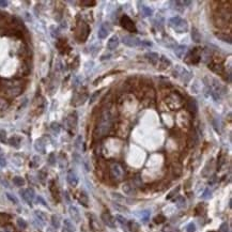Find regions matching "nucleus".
Segmentation results:
<instances>
[{
  "label": "nucleus",
  "instance_id": "09e8293b",
  "mask_svg": "<svg viewBox=\"0 0 232 232\" xmlns=\"http://www.w3.org/2000/svg\"><path fill=\"white\" fill-rule=\"evenodd\" d=\"M98 95H100V91H96V92L94 93L92 96H91V98H90V104H93L94 102H95V101H96V98H98Z\"/></svg>",
  "mask_w": 232,
  "mask_h": 232
},
{
  "label": "nucleus",
  "instance_id": "c85d7f7f",
  "mask_svg": "<svg viewBox=\"0 0 232 232\" xmlns=\"http://www.w3.org/2000/svg\"><path fill=\"white\" fill-rule=\"evenodd\" d=\"M34 214H35V216L38 217V219H39V221H43V223H45V221H47V216H46V214H45V213H43L42 211H35V212H34Z\"/></svg>",
  "mask_w": 232,
  "mask_h": 232
},
{
  "label": "nucleus",
  "instance_id": "aec40b11",
  "mask_svg": "<svg viewBox=\"0 0 232 232\" xmlns=\"http://www.w3.org/2000/svg\"><path fill=\"white\" fill-rule=\"evenodd\" d=\"M186 49H187V47H186L185 45H180V46H178L176 48H175V56L178 57V58H180V59H182V58L184 57L185 52H186Z\"/></svg>",
  "mask_w": 232,
  "mask_h": 232
},
{
  "label": "nucleus",
  "instance_id": "f8f14e48",
  "mask_svg": "<svg viewBox=\"0 0 232 232\" xmlns=\"http://www.w3.org/2000/svg\"><path fill=\"white\" fill-rule=\"evenodd\" d=\"M122 190L124 194H126L129 196L136 195V187H135L130 182H125L124 184L122 185Z\"/></svg>",
  "mask_w": 232,
  "mask_h": 232
},
{
  "label": "nucleus",
  "instance_id": "dca6fc26",
  "mask_svg": "<svg viewBox=\"0 0 232 232\" xmlns=\"http://www.w3.org/2000/svg\"><path fill=\"white\" fill-rule=\"evenodd\" d=\"M67 125H69L71 129H75L77 125V113L73 112L67 117Z\"/></svg>",
  "mask_w": 232,
  "mask_h": 232
},
{
  "label": "nucleus",
  "instance_id": "c03bdc74",
  "mask_svg": "<svg viewBox=\"0 0 232 232\" xmlns=\"http://www.w3.org/2000/svg\"><path fill=\"white\" fill-rule=\"evenodd\" d=\"M48 163H49V165H55L56 164V156H55L54 153L49 154V156H48Z\"/></svg>",
  "mask_w": 232,
  "mask_h": 232
},
{
  "label": "nucleus",
  "instance_id": "473e14b6",
  "mask_svg": "<svg viewBox=\"0 0 232 232\" xmlns=\"http://www.w3.org/2000/svg\"><path fill=\"white\" fill-rule=\"evenodd\" d=\"M6 196H7V198L10 200V201L12 202V203H14V204H17L18 203V200H17V198L15 197L14 195H12V194H10V193H7L6 194Z\"/></svg>",
  "mask_w": 232,
  "mask_h": 232
},
{
  "label": "nucleus",
  "instance_id": "393cba45",
  "mask_svg": "<svg viewBox=\"0 0 232 232\" xmlns=\"http://www.w3.org/2000/svg\"><path fill=\"white\" fill-rule=\"evenodd\" d=\"M127 226H129L130 232H139V230H140V225L134 221H127Z\"/></svg>",
  "mask_w": 232,
  "mask_h": 232
},
{
  "label": "nucleus",
  "instance_id": "79ce46f5",
  "mask_svg": "<svg viewBox=\"0 0 232 232\" xmlns=\"http://www.w3.org/2000/svg\"><path fill=\"white\" fill-rule=\"evenodd\" d=\"M165 221H166V218H165V216H164V215H158V216H156L155 218H154V221H155L156 224H161V223H164Z\"/></svg>",
  "mask_w": 232,
  "mask_h": 232
},
{
  "label": "nucleus",
  "instance_id": "5701e85b",
  "mask_svg": "<svg viewBox=\"0 0 232 232\" xmlns=\"http://www.w3.org/2000/svg\"><path fill=\"white\" fill-rule=\"evenodd\" d=\"M192 39L195 43H200L201 42V34L198 31L197 28H193L192 29Z\"/></svg>",
  "mask_w": 232,
  "mask_h": 232
},
{
  "label": "nucleus",
  "instance_id": "6ab92c4d",
  "mask_svg": "<svg viewBox=\"0 0 232 232\" xmlns=\"http://www.w3.org/2000/svg\"><path fill=\"white\" fill-rule=\"evenodd\" d=\"M159 61H161V63H159V70H166L171 65V61L165 56L159 57Z\"/></svg>",
  "mask_w": 232,
  "mask_h": 232
},
{
  "label": "nucleus",
  "instance_id": "8fccbe9b",
  "mask_svg": "<svg viewBox=\"0 0 232 232\" xmlns=\"http://www.w3.org/2000/svg\"><path fill=\"white\" fill-rule=\"evenodd\" d=\"M211 196H212L211 190H210V189H207V190L204 192V194L202 195V198H204V199H209V198H211Z\"/></svg>",
  "mask_w": 232,
  "mask_h": 232
},
{
  "label": "nucleus",
  "instance_id": "9b49d317",
  "mask_svg": "<svg viewBox=\"0 0 232 232\" xmlns=\"http://www.w3.org/2000/svg\"><path fill=\"white\" fill-rule=\"evenodd\" d=\"M66 179H67V183L71 186H73V187L77 186V184H78V176H77L76 172L74 170H69Z\"/></svg>",
  "mask_w": 232,
  "mask_h": 232
},
{
  "label": "nucleus",
  "instance_id": "412c9836",
  "mask_svg": "<svg viewBox=\"0 0 232 232\" xmlns=\"http://www.w3.org/2000/svg\"><path fill=\"white\" fill-rule=\"evenodd\" d=\"M78 201H79V203L83 204L84 207H88L89 205V198L84 192H80L79 197H78Z\"/></svg>",
  "mask_w": 232,
  "mask_h": 232
},
{
  "label": "nucleus",
  "instance_id": "3c124183",
  "mask_svg": "<svg viewBox=\"0 0 232 232\" xmlns=\"http://www.w3.org/2000/svg\"><path fill=\"white\" fill-rule=\"evenodd\" d=\"M32 161H33V163H32L33 167H37L39 164H40V157H39V156H34L33 159H32Z\"/></svg>",
  "mask_w": 232,
  "mask_h": 232
},
{
  "label": "nucleus",
  "instance_id": "72a5a7b5",
  "mask_svg": "<svg viewBox=\"0 0 232 232\" xmlns=\"http://www.w3.org/2000/svg\"><path fill=\"white\" fill-rule=\"evenodd\" d=\"M96 2L93 1V0H84V1H80V4L84 7H93L95 6Z\"/></svg>",
  "mask_w": 232,
  "mask_h": 232
},
{
  "label": "nucleus",
  "instance_id": "c756f323",
  "mask_svg": "<svg viewBox=\"0 0 232 232\" xmlns=\"http://www.w3.org/2000/svg\"><path fill=\"white\" fill-rule=\"evenodd\" d=\"M216 37L218 39H221V41H224V42H228L229 44H231V37L230 35L224 34V33H216Z\"/></svg>",
  "mask_w": 232,
  "mask_h": 232
},
{
  "label": "nucleus",
  "instance_id": "4468645a",
  "mask_svg": "<svg viewBox=\"0 0 232 232\" xmlns=\"http://www.w3.org/2000/svg\"><path fill=\"white\" fill-rule=\"evenodd\" d=\"M69 213H70L71 218L73 219L75 223H79V221H80V213H79L78 209H77L76 207L71 205V207H69Z\"/></svg>",
  "mask_w": 232,
  "mask_h": 232
},
{
  "label": "nucleus",
  "instance_id": "b1692460",
  "mask_svg": "<svg viewBox=\"0 0 232 232\" xmlns=\"http://www.w3.org/2000/svg\"><path fill=\"white\" fill-rule=\"evenodd\" d=\"M140 10H141L142 15L146 16V17L151 16L152 14H153V10H152L151 8H149V7L144 6V4H141V6H140Z\"/></svg>",
  "mask_w": 232,
  "mask_h": 232
},
{
  "label": "nucleus",
  "instance_id": "f3484780",
  "mask_svg": "<svg viewBox=\"0 0 232 232\" xmlns=\"http://www.w3.org/2000/svg\"><path fill=\"white\" fill-rule=\"evenodd\" d=\"M146 57L150 63L153 64V65L157 64V62L159 60V56H158V54H156V52H148V54L146 55Z\"/></svg>",
  "mask_w": 232,
  "mask_h": 232
},
{
  "label": "nucleus",
  "instance_id": "bb28decb",
  "mask_svg": "<svg viewBox=\"0 0 232 232\" xmlns=\"http://www.w3.org/2000/svg\"><path fill=\"white\" fill-rule=\"evenodd\" d=\"M13 183H14V185L18 186V187H21V186L25 185V180H24V178H21V176H14Z\"/></svg>",
  "mask_w": 232,
  "mask_h": 232
},
{
  "label": "nucleus",
  "instance_id": "6e6d98bb",
  "mask_svg": "<svg viewBox=\"0 0 232 232\" xmlns=\"http://www.w3.org/2000/svg\"><path fill=\"white\" fill-rule=\"evenodd\" d=\"M47 232H55V231H52V229H48V231H47Z\"/></svg>",
  "mask_w": 232,
  "mask_h": 232
},
{
  "label": "nucleus",
  "instance_id": "f257e3e1",
  "mask_svg": "<svg viewBox=\"0 0 232 232\" xmlns=\"http://www.w3.org/2000/svg\"><path fill=\"white\" fill-rule=\"evenodd\" d=\"M112 120H113V117L111 115L110 109H105L102 112V115H101L100 122H98V127H96V132L95 133L98 132V135H100V136H104V135H106L110 130V129H111Z\"/></svg>",
  "mask_w": 232,
  "mask_h": 232
},
{
  "label": "nucleus",
  "instance_id": "39448f33",
  "mask_svg": "<svg viewBox=\"0 0 232 232\" xmlns=\"http://www.w3.org/2000/svg\"><path fill=\"white\" fill-rule=\"evenodd\" d=\"M120 24L122 26V28H124L125 30L130 31V32H136L137 28L135 26L134 21L130 19L127 15H123L120 19Z\"/></svg>",
  "mask_w": 232,
  "mask_h": 232
},
{
  "label": "nucleus",
  "instance_id": "7ed1b4c3",
  "mask_svg": "<svg viewBox=\"0 0 232 232\" xmlns=\"http://www.w3.org/2000/svg\"><path fill=\"white\" fill-rule=\"evenodd\" d=\"M110 175L113 180L121 181L124 176V169L118 163H112L110 165Z\"/></svg>",
  "mask_w": 232,
  "mask_h": 232
},
{
  "label": "nucleus",
  "instance_id": "7c9ffc66",
  "mask_svg": "<svg viewBox=\"0 0 232 232\" xmlns=\"http://www.w3.org/2000/svg\"><path fill=\"white\" fill-rule=\"evenodd\" d=\"M209 67H211L212 71L216 72V73H221L224 70L221 64H211V65H209Z\"/></svg>",
  "mask_w": 232,
  "mask_h": 232
},
{
  "label": "nucleus",
  "instance_id": "2eb2a0df",
  "mask_svg": "<svg viewBox=\"0 0 232 232\" xmlns=\"http://www.w3.org/2000/svg\"><path fill=\"white\" fill-rule=\"evenodd\" d=\"M119 38L117 37V35H113V37L110 38V40L108 41L107 43V47L108 49L110 50H113L116 49V48H118V46H119Z\"/></svg>",
  "mask_w": 232,
  "mask_h": 232
},
{
  "label": "nucleus",
  "instance_id": "de8ad7c7",
  "mask_svg": "<svg viewBox=\"0 0 232 232\" xmlns=\"http://www.w3.org/2000/svg\"><path fill=\"white\" fill-rule=\"evenodd\" d=\"M179 190H180V186H178V187H176L175 189H173L172 192H171L170 194H169V195L167 196V199H170V198H172L173 196L178 194V193H179Z\"/></svg>",
  "mask_w": 232,
  "mask_h": 232
},
{
  "label": "nucleus",
  "instance_id": "423d86ee",
  "mask_svg": "<svg viewBox=\"0 0 232 232\" xmlns=\"http://www.w3.org/2000/svg\"><path fill=\"white\" fill-rule=\"evenodd\" d=\"M19 194H20L21 198H23V199L25 200L28 204L31 205L33 199H34V197H35L34 190H33L32 188H26V189H21L20 192H19Z\"/></svg>",
  "mask_w": 232,
  "mask_h": 232
},
{
  "label": "nucleus",
  "instance_id": "1a4fd4ad",
  "mask_svg": "<svg viewBox=\"0 0 232 232\" xmlns=\"http://www.w3.org/2000/svg\"><path fill=\"white\" fill-rule=\"evenodd\" d=\"M102 221L109 228H116V219L109 213H103L101 215Z\"/></svg>",
  "mask_w": 232,
  "mask_h": 232
},
{
  "label": "nucleus",
  "instance_id": "cd10ccee",
  "mask_svg": "<svg viewBox=\"0 0 232 232\" xmlns=\"http://www.w3.org/2000/svg\"><path fill=\"white\" fill-rule=\"evenodd\" d=\"M52 225L55 229L60 228V217L58 215H52Z\"/></svg>",
  "mask_w": 232,
  "mask_h": 232
},
{
  "label": "nucleus",
  "instance_id": "603ef678",
  "mask_svg": "<svg viewBox=\"0 0 232 232\" xmlns=\"http://www.w3.org/2000/svg\"><path fill=\"white\" fill-rule=\"evenodd\" d=\"M37 200H38V202H40V203L42 204V205H44V207H48L47 203H46V201H45V200L43 199L42 197H40V196H39V197L37 198Z\"/></svg>",
  "mask_w": 232,
  "mask_h": 232
},
{
  "label": "nucleus",
  "instance_id": "a18cd8bd",
  "mask_svg": "<svg viewBox=\"0 0 232 232\" xmlns=\"http://www.w3.org/2000/svg\"><path fill=\"white\" fill-rule=\"evenodd\" d=\"M6 165H7V161H6V158H4L2 151L0 150V166H1V167H4Z\"/></svg>",
  "mask_w": 232,
  "mask_h": 232
},
{
  "label": "nucleus",
  "instance_id": "f03ea898",
  "mask_svg": "<svg viewBox=\"0 0 232 232\" xmlns=\"http://www.w3.org/2000/svg\"><path fill=\"white\" fill-rule=\"evenodd\" d=\"M168 24L173 30H175L178 33H183L188 31V24L185 19L181 18L180 16H175L171 17L168 20Z\"/></svg>",
  "mask_w": 232,
  "mask_h": 232
},
{
  "label": "nucleus",
  "instance_id": "ddd939ff",
  "mask_svg": "<svg viewBox=\"0 0 232 232\" xmlns=\"http://www.w3.org/2000/svg\"><path fill=\"white\" fill-rule=\"evenodd\" d=\"M109 30H110V26H108L107 23L103 24V25L101 26V28L98 29V38L101 39V40L107 38L108 33H109Z\"/></svg>",
  "mask_w": 232,
  "mask_h": 232
},
{
  "label": "nucleus",
  "instance_id": "a19ab883",
  "mask_svg": "<svg viewBox=\"0 0 232 232\" xmlns=\"http://www.w3.org/2000/svg\"><path fill=\"white\" fill-rule=\"evenodd\" d=\"M213 126H214V129H215V130H216L217 133H219L221 132V122H219V120H214L213 121Z\"/></svg>",
  "mask_w": 232,
  "mask_h": 232
},
{
  "label": "nucleus",
  "instance_id": "2f4dec72",
  "mask_svg": "<svg viewBox=\"0 0 232 232\" xmlns=\"http://www.w3.org/2000/svg\"><path fill=\"white\" fill-rule=\"evenodd\" d=\"M63 224H64V227L67 229V230H70V231H74V232H75V227L73 226V224H72L71 221H69V219H64Z\"/></svg>",
  "mask_w": 232,
  "mask_h": 232
},
{
  "label": "nucleus",
  "instance_id": "e433bc0d",
  "mask_svg": "<svg viewBox=\"0 0 232 232\" xmlns=\"http://www.w3.org/2000/svg\"><path fill=\"white\" fill-rule=\"evenodd\" d=\"M17 226L20 229H26V228H27V223H26L23 218H18L17 219Z\"/></svg>",
  "mask_w": 232,
  "mask_h": 232
},
{
  "label": "nucleus",
  "instance_id": "6e6552de",
  "mask_svg": "<svg viewBox=\"0 0 232 232\" xmlns=\"http://www.w3.org/2000/svg\"><path fill=\"white\" fill-rule=\"evenodd\" d=\"M187 57H189L190 59H192L189 61V63L197 64L198 62L201 60V49H200L199 47H195L194 49L187 55Z\"/></svg>",
  "mask_w": 232,
  "mask_h": 232
},
{
  "label": "nucleus",
  "instance_id": "58836bf2",
  "mask_svg": "<svg viewBox=\"0 0 232 232\" xmlns=\"http://www.w3.org/2000/svg\"><path fill=\"white\" fill-rule=\"evenodd\" d=\"M50 129H52V130H54L56 134H58V133L60 132V125L58 124L57 122H52V125H50Z\"/></svg>",
  "mask_w": 232,
  "mask_h": 232
},
{
  "label": "nucleus",
  "instance_id": "a878e982",
  "mask_svg": "<svg viewBox=\"0 0 232 232\" xmlns=\"http://www.w3.org/2000/svg\"><path fill=\"white\" fill-rule=\"evenodd\" d=\"M175 204L179 209H183V207H186V201H185V198L184 197H178L175 199Z\"/></svg>",
  "mask_w": 232,
  "mask_h": 232
},
{
  "label": "nucleus",
  "instance_id": "f704fd0d",
  "mask_svg": "<svg viewBox=\"0 0 232 232\" xmlns=\"http://www.w3.org/2000/svg\"><path fill=\"white\" fill-rule=\"evenodd\" d=\"M113 207L115 209H117L118 211H121V212H129V209H127L126 207H124V205H121V204H119V203H115L113 204Z\"/></svg>",
  "mask_w": 232,
  "mask_h": 232
},
{
  "label": "nucleus",
  "instance_id": "864d4df0",
  "mask_svg": "<svg viewBox=\"0 0 232 232\" xmlns=\"http://www.w3.org/2000/svg\"><path fill=\"white\" fill-rule=\"evenodd\" d=\"M8 6H9V1H7V0H0V7L1 8H6Z\"/></svg>",
  "mask_w": 232,
  "mask_h": 232
},
{
  "label": "nucleus",
  "instance_id": "4c0bfd02",
  "mask_svg": "<svg viewBox=\"0 0 232 232\" xmlns=\"http://www.w3.org/2000/svg\"><path fill=\"white\" fill-rule=\"evenodd\" d=\"M149 216H150V212L149 211H142L141 214H140V217H141V219L143 221H147L149 219Z\"/></svg>",
  "mask_w": 232,
  "mask_h": 232
},
{
  "label": "nucleus",
  "instance_id": "ea45409f",
  "mask_svg": "<svg viewBox=\"0 0 232 232\" xmlns=\"http://www.w3.org/2000/svg\"><path fill=\"white\" fill-rule=\"evenodd\" d=\"M219 232H229V225L228 223H223L219 227Z\"/></svg>",
  "mask_w": 232,
  "mask_h": 232
},
{
  "label": "nucleus",
  "instance_id": "5fc2aeb1",
  "mask_svg": "<svg viewBox=\"0 0 232 232\" xmlns=\"http://www.w3.org/2000/svg\"><path fill=\"white\" fill-rule=\"evenodd\" d=\"M179 4H182V7H188L192 4V1H178Z\"/></svg>",
  "mask_w": 232,
  "mask_h": 232
},
{
  "label": "nucleus",
  "instance_id": "a211bd4d",
  "mask_svg": "<svg viewBox=\"0 0 232 232\" xmlns=\"http://www.w3.org/2000/svg\"><path fill=\"white\" fill-rule=\"evenodd\" d=\"M34 149L40 153H45V142L42 138L37 139L34 142Z\"/></svg>",
  "mask_w": 232,
  "mask_h": 232
},
{
  "label": "nucleus",
  "instance_id": "0eeeda50",
  "mask_svg": "<svg viewBox=\"0 0 232 232\" xmlns=\"http://www.w3.org/2000/svg\"><path fill=\"white\" fill-rule=\"evenodd\" d=\"M122 42L124 45H126V46H129V47H133V48L140 45V41L137 38L133 37V35H124L122 39Z\"/></svg>",
  "mask_w": 232,
  "mask_h": 232
},
{
  "label": "nucleus",
  "instance_id": "4be33fe9",
  "mask_svg": "<svg viewBox=\"0 0 232 232\" xmlns=\"http://www.w3.org/2000/svg\"><path fill=\"white\" fill-rule=\"evenodd\" d=\"M20 138H19L18 136H13V137H11V138L9 139V143H10V146H12V147H14V148H19L20 147Z\"/></svg>",
  "mask_w": 232,
  "mask_h": 232
},
{
  "label": "nucleus",
  "instance_id": "9d476101",
  "mask_svg": "<svg viewBox=\"0 0 232 232\" xmlns=\"http://www.w3.org/2000/svg\"><path fill=\"white\" fill-rule=\"evenodd\" d=\"M186 108L187 110L192 113L193 116H195L196 113L198 112V103L195 98H189L187 101V104H186Z\"/></svg>",
  "mask_w": 232,
  "mask_h": 232
},
{
  "label": "nucleus",
  "instance_id": "20e7f679",
  "mask_svg": "<svg viewBox=\"0 0 232 232\" xmlns=\"http://www.w3.org/2000/svg\"><path fill=\"white\" fill-rule=\"evenodd\" d=\"M173 76L179 78L180 80H182L183 83H188L190 80V78H192V75H190L189 72L184 67L180 66V65L176 66L175 70L173 71Z\"/></svg>",
  "mask_w": 232,
  "mask_h": 232
},
{
  "label": "nucleus",
  "instance_id": "c9c22d12",
  "mask_svg": "<svg viewBox=\"0 0 232 232\" xmlns=\"http://www.w3.org/2000/svg\"><path fill=\"white\" fill-rule=\"evenodd\" d=\"M116 219H117V221H119L121 225H123V226H124V225H127L126 218H125V217H123L122 215H119V214L116 215Z\"/></svg>",
  "mask_w": 232,
  "mask_h": 232
},
{
  "label": "nucleus",
  "instance_id": "37998d69",
  "mask_svg": "<svg viewBox=\"0 0 232 232\" xmlns=\"http://www.w3.org/2000/svg\"><path fill=\"white\" fill-rule=\"evenodd\" d=\"M0 141L3 142V143L7 141V133L3 130H0Z\"/></svg>",
  "mask_w": 232,
  "mask_h": 232
},
{
  "label": "nucleus",
  "instance_id": "49530a36",
  "mask_svg": "<svg viewBox=\"0 0 232 232\" xmlns=\"http://www.w3.org/2000/svg\"><path fill=\"white\" fill-rule=\"evenodd\" d=\"M186 231H187V232H195L196 231L195 224H193V223L188 224L187 226H186Z\"/></svg>",
  "mask_w": 232,
  "mask_h": 232
}]
</instances>
